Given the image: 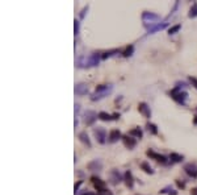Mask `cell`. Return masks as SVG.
I'll return each mask as SVG.
<instances>
[{
  "instance_id": "obj_1",
  "label": "cell",
  "mask_w": 197,
  "mask_h": 195,
  "mask_svg": "<svg viewBox=\"0 0 197 195\" xmlns=\"http://www.w3.org/2000/svg\"><path fill=\"white\" fill-rule=\"evenodd\" d=\"M184 87H187V83H184V82H177L175 89H172L168 92L170 96L172 98L176 103H179L181 105H185V100L188 98V94L185 91H183Z\"/></svg>"
},
{
  "instance_id": "obj_2",
  "label": "cell",
  "mask_w": 197,
  "mask_h": 195,
  "mask_svg": "<svg viewBox=\"0 0 197 195\" xmlns=\"http://www.w3.org/2000/svg\"><path fill=\"white\" fill-rule=\"evenodd\" d=\"M100 59H101L100 53H92L91 55H88L87 58L79 57L78 61H76V64H78L79 67H92V66H97Z\"/></svg>"
},
{
  "instance_id": "obj_3",
  "label": "cell",
  "mask_w": 197,
  "mask_h": 195,
  "mask_svg": "<svg viewBox=\"0 0 197 195\" xmlns=\"http://www.w3.org/2000/svg\"><path fill=\"white\" fill-rule=\"evenodd\" d=\"M112 90H113L112 85H100V86L96 87L95 92L91 95V100H92V102H96V100L103 99V98L109 95V94L112 92Z\"/></svg>"
},
{
  "instance_id": "obj_4",
  "label": "cell",
  "mask_w": 197,
  "mask_h": 195,
  "mask_svg": "<svg viewBox=\"0 0 197 195\" xmlns=\"http://www.w3.org/2000/svg\"><path fill=\"white\" fill-rule=\"evenodd\" d=\"M142 20H143L145 25H147L150 23V27H151V25L159 24L158 21L160 20V16L154 13V12H143V13H142Z\"/></svg>"
},
{
  "instance_id": "obj_5",
  "label": "cell",
  "mask_w": 197,
  "mask_h": 195,
  "mask_svg": "<svg viewBox=\"0 0 197 195\" xmlns=\"http://www.w3.org/2000/svg\"><path fill=\"white\" fill-rule=\"evenodd\" d=\"M124 181V175H121V173H120L117 169H112V170L109 172V183L116 186L118 183H121V182Z\"/></svg>"
},
{
  "instance_id": "obj_6",
  "label": "cell",
  "mask_w": 197,
  "mask_h": 195,
  "mask_svg": "<svg viewBox=\"0 0 197 195\" xmlns=\"http://www.w3.org/2000/svg\"><path fill=\"white\" fill-rule=\"evenodd\" d=\"M93 135L95 137H96V141L99 144H105L108 141V138H106V131L104 128H101V127H97V128H95L93 129Z\"/></svg>"
},
{
  "instance_id": "obj_7",
  "label": "cell",
  "mask_w": 197,
  "mask_h": 195,
  "mask_svg": "<svg viewBox=\"0 0 197 195\" xmlns=\"http://www.w3.org/2000/svg\"><path fill=\"white\" fill-rule=\"evenodd\" d=\"M99 119V114H96L95 111H86L84 114V123L87 127H91V125H93L95 123H96V120Z\"/></svg>"
},
{
  "instance_id": "obj_8",
  "label": "cell",
  "mask_w": 197,
  "mask_h": 195,
  "mask_svg": "<svg viewBox=\"0 0 197 195\" xmlns=\"http://www.w3.org/2000/svg\"><path fill=\"white\" fill-rule=\"evenodd\" d=\"M184 172H185L190 178H197V165L195 162H189L184 165Z\"/></svg>"
},
{
  "instance_id": "obj_9",
  "label": "cell",
  "mask_w": 197,
  "mask_h": 195,
  "mask_svg": "<svg viewBox=\"0 0 197 195\" xmlns=\"http://www.w3.org/2000/svg\"><path fill=\"white\" fill-rule=\"evenodd\" d=\"M122 142H124L125 148H128L129 150H133V149L137 146V140H135L134 137L129 136V135H124L122 136Z\"/></svg>"
},
{
  "instance_id": "obj_10",
  "label": "cell",
  "mask_w": 197,
  "mask_h": 195,
  "mask_svg": "<svg viewBox=\"0 0 197 195\" xmlns=\"http://www.w3.org/2000/svg\"><path fill=\"white\" fill-rule=\"evenodd\" d=\"M146 154H147L150 158H152V160H155V161H158V162H160V163H167V157L166 156H163V154H159V153H156V152H154V150H147L146 152Z\"/></svg>"
},
{
  "instance_id": "obj_11",
  "label": "cell",
  "mask_w": 197,
  "mask_h": 195,
  "mask_svg": "<svg viewBox=\"0 0 197 195\" xmlns=\"http://www.w3.org/2000/svg\"><path fill=\"white\" fill-rule=\"evenodd\" d=\"M138 111H139V114H141L143 117H146V119L151 117V110H150V107H149L147 103H145V102L139 103L138 104Z\"/></svg>"
},
{
  "instance_id": "obj_12",
  "label": "cell",
  "mask_w": 197,
  "mask_h": 195,
  "mask_svg": "<svg viewBox=\"0 0 197 195\" xmlns=\"http://www.w3.org/2000/svg\"><path fill=\"white\" fill-rule=\"evenodd\" d=\"M118 140H122L121 132H120L118 129H112L109 132V135H108V142L114 144V142H117Z\"/></svg>"
},
{
  "instance_id": "obj_13",
  "label": "cell",
  "mask_w": 197,
  "mask_h": 195,
  "mask_svg": "<svg viewBox=\"0 0 197 195\" xmlns=\"http://www.w3.org/2000/svg\"><path fill=\"white\" fill-rule=\"evenodd\" d=\"M91 181H92V183H93L95 188H96L97 191H101V190H104V188H106V183L103 179H100L99 177H96V175H92Z\"/></svg>"
},
{
  "instance_id": "obj_14",
  "label": "cell",
  "mask_w": 197,
  "mask_h": 195,
  "mask_svg": "<svg viewBox=\"0 0 197 195\" xmlns=\"http://www.w3.org/2000/svg\"><path fill=\"white\" fill-rule=\"evenodd\" d=\"M87 169L90 172H100L103 169V162L100 160H93L87 165Z\"/></svg>"
},
{
  "instance_id": "obj_15",
  "label": "cell",
  "mask_w": 197,
  "mask_h": 195,
  "mask_svg": "<svg viewBox=\"0 0 197 195\" xmlns=\"http://www.w3.org/2000/svg\"><path fill=\"white\" fill-rule=\"evenodd\" d=\"M99 119L103 121H111V120H117L120 119V114H106V112H99Z\"/></svg>"
},
{
  "instance_id": "obj_16",
  "label": "cell",
  "mask_w": 197,
  "mask_h": 195,
  "mask_svg": "<svg viewBox=\"0 0 197 195\" xmlns=\"http://www.w3.org/2000/svg\"><path fill=\"white\" fill-rule=\"evenodd\" d=\"M124 182H125V185L126 187H129V188H133V186H134V178H133V174L130 170H126L125 174H124Z\"/></svg>"
},
{
  "instance_id": "obj_17",
  "label": "cell",
  "mask_w": 197,
  "mask_h": 195,
  "mask_svg": "<svg viewBox=\"0 0 197 195\" xmlns=\"http://www.w3.org/2000/svg\"><path fill=\"white\" fill-rule=\"evenodd\" d=\"M75 94L76 95H79V96H83L86 95V94L88 92V86L86 83H78V85H75Z\"/></svg>"
},
{
  "instance_id": "obj_18",
  "label": "cell",
  "mask_w": 197,
  "mask_h": 195,
  "mask_svg": "<svg viewBox=\"0 0 197 195\" xmlns=\"http://www.w3.org/2000/svg\"><path fill=\"white\" fill-rule=\"evenodd\" d=\"M168 27L167 23H159V24H155V25H151V27H147V32L149 33H155V32H159V30H163Z\"/></svg>"
},
{
  "instance_id": "obj_19",
  "label": "cell",
  "mask_w": 197,
  "mask_h": 195,
  "mask_svg": "<svg viewBox=\"0 0 197 195\" xmlns=\"http://www.w3.org/2000/svg\"><path fill=\"white\" fill-rule=\"evenodd\" d=\"M79 140L84 144V145H87L88 148H91L92 146V142H91V140H90V137H88V135H87V132H80L79 133Z\"/></svg>"
},
{
  "instance_id": "obj_20",
  "label": "cell",
  "mask_w": 197,
  "mask_h": 195,
  "mask_svg": "<svg viewBox=\"0 0 197 195\" xmlns=\"http://www.w3.org/2000/svg\"><path fill=\"white\" fill-rule=\"evenodd\" d=\"M128 135H129V136H131V137H135V138H142L143 132H142V129L139 128V127H137V128H133Z\"/></svg>"
},
{
  "instance_id": "obj_21",
  "label": "cell",
  "mask_w": 197,
  "mask_h": 195,
  "mask_svg": "<svg viewBox=\"0 0 197 195\" xmlns=\"http://www.w3.org/2000/svg\"><path fill=\"white\" fill-rule=\"evenodd\" d=\"M170 160L172 163H179L184 160V156L183 154H179V153H171L170 154Z\"/></svg>"
},
{
  "instance_id": "obj_22",
  "label": "cell",
  "mask_w": 197,
  "mask_h": 195,
  "mask_svg": "<svg viewBox=\"0 0 197 195\" xmlns=\"http://www.w3.org/2000/svg\"><path fill=\"white\" fill-rule=\"evenodd\" d=\"M146 129H147V132L150 135H158V127L155 124L147 123V124H146Z\"/></svg>"
},
{
  "instance_id": "obj_23",
  "label": "cell",
  "mask_w": 197,
  "mask_h": 195,
  "mask_svg": "<svg viewBox=\"0 0 197 195\" xmlns=\"http://www.w3.org/2000/svg\"><path fill=\"white\" fill-rule=\"evenodd\" d=\"M117 53H120V50H118V49H112V50H108V52H105V53H103V54H101V59H106V58H109V57H112V55L117 54Z\"/></svg>"
},
{
  "instance_id": "obj_24",
  "label": "cell",
  "mask_w": 197,
  "mask_h": 195,
  "mask_svg": "<svg viewBox=\"0 0 197 195\" xmlns=\"http://www.w3.org/2000/svg\"><path fill=\"white\" fill-rule=\"evenodd\" d=\"M141 169L145 173H147V174H154V170H152V167L150 166L149 162H142L141 163Z\"/></svg>"
},
{
  "instance_id": "obj_25",
  "label": "cell",
  "mask_w": 197,
  "mask_h": 195,
  "mask_svg": "<svg viewBox=\"0 0 197 195\" xmlns=\"http://www.w3.org/2000/svg\"><path fill=\"white\" fill-rule=\"evenodd\" d=\"M133 53H134V46H133V45H129V46H126V49L122 52V55L128 58V57H131Z\"/></svg>"
},
{
  "instance_id": "obj_26",
  "label": "cell",
  "mask_w": 197,
  "mask_h": 195,
  "mask_svg": "<svg viewBox=\"0 0 197 195\" xmlns=\"http://www.w3.org/2000/svg\"><path fill=\"white\" fill-rule=\"evenodd\" d=\"M188 17H189V18H195V17H197V3H193L192 8L189 9Z\"/></svg>"
},
{
  "instance_id": "obj_27",
  "label": "cell",
  "mask_w": 197,
  "mask_h": 195,
  "mask_svg": "<svg viewBox=\"0 0 197 195\" xmlns=\"http://www.w3.org/2000/svg\"><path fill=\"white\" fill-rule=\"evenodd\" d=\"M180 29H181V25L180 24H176V25H174V27H171L168 29V34H175V33L179 32Z\"/></svg>"
},
{
  "instance_id": "obj_28",
  "label": "cell",
  "mask_w": 197,
  "mask_h": 195,
  "mask_svg": "<svg viewBox=\"0 0 197 195\" xmlns=\"http://www.w3.org/2000/svg\"><path fill=\"white\" fill-rule=\"evenodd\" d=\"M79 30H80V23L78 20H74V34L78 36L79 34Z\"/></svg>"
},
{
  "instance_id": "obj_29",
  "label": "cell",
  "mask_w": 197,
  "mask_h": 195,
  "mask_svg": "<svg viewBox=\"0 0 197 195\" xmlns=\"http://www.w3.org/2000/svg\"><path fill=\"white\" fill-rule=\"evenodd\" d=\"M97 195H113V192L111 190H108V188H104L101 191H97Z\"/></svg>"
},
{
  "instance_id": "obj_30",
  "label": "cell",
  "mask_w": 197,
  "mask_h": 195,
  "mask_svg": "<svg viewBox=\"0 0 197 195\" xmlns=\"http://www.w3.org/2000/svg\"><path fill=\"white\" fill-rule=\"evenodd\" d=\"M189 82H190V85H192L195 89L197 90V78H195V77H192V75H190V77H189Z\"/></svg>"
},
{
  "instance_id": "obj_31",
  "label": "cell",
  "mask_w": 197,
  "mask_h": 195,
  "mask_svg": "<svg viewBox=\"0 0 197 195\" xmlns=\"http://www.w3.org/2000/svg\"><path fill=\"white\" fill-rule=\"evenodd\" d=\"M81 183H83V181H78L75 183V186H74V191H75V195L78 194V191H79V187L81 186Z\"/></svg>"
},
{
  "instance_id": "obj_32",
  "label": "cell",
  "mask_w": 197,
  "mask_h": 195,
  "mask_svg": "<svg viewBox=\"0 0 197 195\" xmlns=\"http://www.w3.org/2000/svg\"><path fill=\"white\" fill-rule=\"evenodd\" d=\"M171 191H172V187H171V186H167V187L162 188V190H160V194H170Z\"/></svg>"
},
{
  "instance_id": "obj_33",
  "label": "cell",
  "mask_w": 197,
  "mask_h": 195,
  "mask_svg": "<svg viewBox=\"0 0 197 195\" xmlns=\"http://www.w3.org/2000/svg\"><path fill=\"white\" fill-rule=\"evenodd\" d=\"M176 185H177V187H179V188H184V187H185V183L181 182V181H179V179L176 181Z\"/></svg>"
},
{
  "instance_id": "obj_34",
  "label": "cell",
  "mask_w": 197,
  "mask_h": 195,
  "mask_svg": "<svg viewBox=\"0 0 197 195\" xmlns=\"http://www.w3.org/2000/svg\"><path fill=\"white\" fill-rule=\"evenodd\" d=\"M87 11H88V7H84L83 9H81V12H80V15H79V16H80V18H83V17L86 16V12H87Z\"/></svg>"
},
{
  "instance_id": "obj_35",
  "label": "cell",
  "mask_w": 197,
  "mask_h": 195,
  "mask_svg": "<svg viewBox=\"0 0 197 195\" xmlns=\"http://www.w3.org/2000/svg\"><path fill=\"white\" fill-rule=\"evenodd\" d=\"M79 111H80V105L79 104H75V119H76V116H78Z\"/></svg>"
},
{
  "instance_id": "obj_36",
  "label": "cell",
  "mask_w": 197,
  "mask_h": 195,
  "mask_svg": "<svg viewBox=\"0 0 197 195\" xmlns=\"http://www.w3.org/2000/svg\"><path fill=\"white\" fill-rule=\"evenodd\" d=\"M80 195H97V194H95V192H92V191H88V190H86V191H83Z\"/></svg>"
},
{
  "instance_id": "obj_37",
  "label": "cell",
  "mask_w": 197,
  "mask_h": 195,
  "mask_svg": "<svg viewBox=\"0 0 197 195\" xmlns=\"http://www.w3.org/2000/svg\"><path fill=\"white\" fill-rule=\"evenodd\" d=\"M190 195H197V187H195V188L190 190Z\"/></svg>"
},
{
  "instance_id": "obj_38",
  "label": "cell",
  "mask_w": 197,
  "mask_h": 195,
  "mask_svg": "<svg viewBox=\"0 0 197 195\" xmlns=\"http://www.w3.org/2000/svg\"><path fill=\"white\" fill-rule=\"evenodd\" d=\"M193 124H195V125H197V116H195V117H193Z\"/></svg>"
}]
</instances>
